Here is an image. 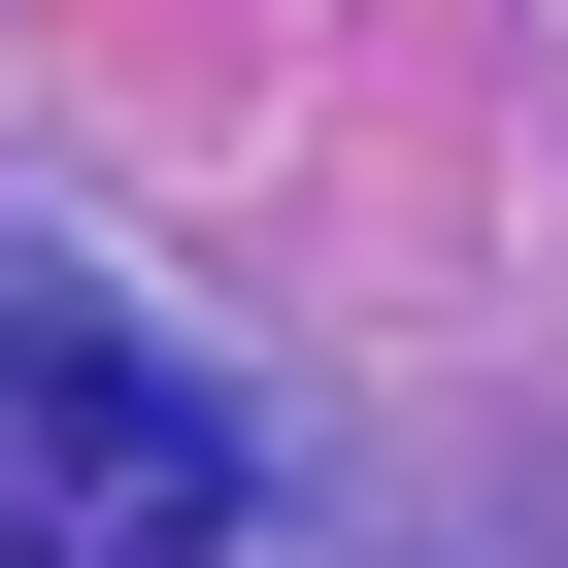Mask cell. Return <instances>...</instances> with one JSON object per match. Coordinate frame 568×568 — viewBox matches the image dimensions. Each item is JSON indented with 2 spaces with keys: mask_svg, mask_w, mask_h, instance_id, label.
<instances>
[{
  "mask_svg": "<svg viewBox=\"0 0 568 568\" xmlns=\"http://www.w3.org/2000/svg\"><path fill=\"white\" fill-rule=\"evenodd\" d=\"M0 568H267V435L68 302H0Z\"/></svg>",
  "mask_w": 568,
  "mask_h": 568,
  "instance_id": "6da1fadb",
  "label": "cell"
}]
</instances>
